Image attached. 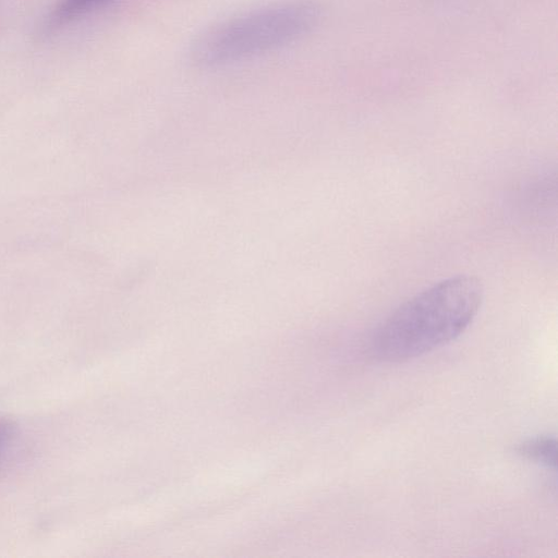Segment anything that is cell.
<instances>
[{
    "label": "cell",
    "instance_id": "obj_1",
    "mask_svg": "<svg viewBox=\"0 0 558 558\" xmlns=\"http://www.w3.org/2000/svg\"><path fill=\"white\" fill-rule=\"evenodd\" d=\"M483 300L481 281L469 275L441 280L400 305L375 331L371 351L385 362H403L458 338Z\"/></svg>",
    "mask_w": 558,
    "mask_h": 558
},
{
    "label": "cell",
    "instance_id": "obj_2",
    "mask_svg": "<svg viewBox=\"0 0 558 558\" xmlns=\"http://www.w3.org/2000/svg\"><path fill=\"white\" fill-rule=\"evenodd\" d=\"M319 8L311 0H284L216 24L197 36L190 54L198 66L213 68L289 45L317 24Z\"/></svg>",
    "mask_w": 558,
    "mask_h": 558
},
{
    "label": "cell",
    "instance_id": "obj_3",
    "mask_svg": "<svg viewBox=\"0 0 558 558\" xmlns=\"http://www.w3.org/2000/svg\"><path fill=\"white\" fill-rule=\"evenodd\" d=\"M113 0H59L39 26V36H50Z\"/></svg>",
    "mask_w": 558,
    "mask_h": 558
},
{
    "label": "cell",
    "instance_id": "obj_4",
    "mask_svg": "<svg viewBox=\"0 0 558 558\" xmlns=\"http://www.w3.org/2000/svg\"><path fill=\"white\" fill-rule=\"evenodd\" d=\"M517 452L525 459L547 468L557 462V441L555 437L537 436L521 442Z\"/></svg>",
    "mask_w": 558,
    "mask_h": 558
},
{
    "label": "cell",
    "instance_id": "obj_5",
    "mask_svg": "<svg viewBox=\"0 0 558 558\" xmlns=\"http://www.w3.org/2000/svg\"><path fill=\"white\" fill-rule=\"evenodd\" d=\"M15 426L11 421L0 418V448L12 438Z\"/></svg>",
    "mask_w": 558,
    "mask_h": 558
}]
</instances>
